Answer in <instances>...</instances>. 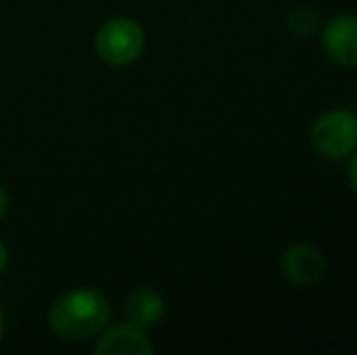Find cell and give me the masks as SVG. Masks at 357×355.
<instances>
[{"label": "cell", "instance_id": "obj_2", "mask_svg": "<svg viewBox=\"0 0 357 355\" xmlns=\"http://www.w3.org/2000/svg\"><path fill=\"white\" fill-rule=\"evenodd\" d=\"M95 54L102 59L107 66L124 68L139 61L146 47V32L134 17L117 15V17L105 20L95 32Z\"/></svg>", "mask_w": 357, "mask_h": 355}, {"label": "cell", "instance_id": "obj_6", "mask_svg": "<svg viewBox=\"0 0 357 355\" xmlns=\"http://www.w3.org/2000/svg\"><path fill=\"white\" fill-rule=\"evenodd\" d=\"M95 353L98 355H151L153 343L146 336V328L137 324H114L105 326L95 338Z\"/></svg>", "mask_w": 357, "mask_h": 355}, {"label": "cell", "instance_id": "obj_7", "mask_svg": "<svg viewBox=\"0 0 357 355\" xmlns=\"http://www.w3.org/2000/svg\"><path fill=\"white\" fill-rule=\"evenodd\" d=\"M129 322L142 328H153L165 319V299L158 289L153 287H139L127 297L124 304Z\"/></svg>", "mask_w": 357, "mask_h": 355}, {"label": "cell", "instance_id": "obj_12", "mask_svg": "<svg viewBox=\"0 0 357 355\" xmlns=\"http://www.w3.org/2000/svg\"><path fill=\"white\" fill-rule=\"evenodd\" d=\"M3 336H5V314L3 307H0V343H3Z\"/></svg>", "mask_w": 357, "mask_h": 355}, {"label": "cell", "instance_id": "obj_3", "mask_svg": "<svg viewBox=\"0 0 357 355\" xmlns=\"http://www.w3.org/2000/svg\"><path fill=\"white\" fill-rule=\"evenodd\" d=\"M311 146L321 158L343 161L357 149V114L345 107H335L316 117L311 124Z\"/></svg>", "mask_w": 357, "mask_h": 355}, {"label": "cell", "instance_id": "obj_5", "mask_svg": "<svg viewBox=\"0 0 357 355\" xmlns=\"http://www.w3.org/2000/svg\"><path fill=\"white\" fill-rule=\"evenodd\" d=\"M282 275L294 287H314L326 275V256L314 243H294L282 256Z\"/></svg>", "mask_w": 357, "mask_h": 355}, {"label": "cell", "instance_id": "obj_4", "mask_svg": "<svg viewBox=\"0 0 357 355\" xmlns=\"http://www.w3.org/2000/svg\"><path fill=\"white\" fill-rule=\"evenodd\" d=\"M326 56L343 68H357V15H335L321 24Z\"/></svg>", "mask_w": 357, "mask_h": 355}, {"label": "cell", "instance_id": "obj_10", "mask_svg": "<svg viewBox=\"0 0 357 355\" xmlns=\"http://www.w3.org/2000/svg\"><path fill=\"white\" fill-rule=\"evenodd\" d=\"M8 258H10L8 246H5V243H3V239H0V273H3L5 266H8Z\"/></svg>", "mask_w": 357, "mask_h": 355}, {"label": "cell", "instance_id": "obj_8", "mask_svg": "<svg viewBox=\"0 0 357 355\" xmlns=\"http://www.w3.org/2000/svg\"><path fill=\"white\" fill-rule=\"evenodd\" d=\"M289 29L294 34H301V37H309V34L319 32L321 29V17L314 8H296L289 13Z\"/></svg>", "mask_w": 357, "mask_h": 355}, {"label": "cell", "instance_id": "obj_9", "mask_svg": "<svg viewBox=\"0 0 357 355\" xmlns=\"http://www.w3.org/2000/svg\"><path fill=\"white\" fill-rule=\"evenodd\" d=\"M348 178H350V188H353V192L357 195V149L353 151V156H350V168H348Z\"/></svg>", "mask_w": 357, "mask_h": 355}, {"label": "cell", "instance_id": "obj_11", "mask_svg": "<svg viewBox=\"0 0 357 355\" xmlns=\"http://www.w3.org/2000/svg\"><path fill=\"white\" fill-rule=\"evenodd\" d=\"M5 212H8V192H5V188L0 185V219L5 217Z\"/></svg>", "mask_w": 357, "mask_h": 355}, {"label": "cell", "instance_id": "obj_1", "mask_svg": "<svg viewBox=\"0 0 357 355\" xmlns=\"http://www.w3.org/2000/svg\"><path fill=\"white\" fill-rule=\"evenodd\" d=\"M112 317L107 297L93 287H73L59 294L49 307V328L63 341L80 343L100 336Z\"/></svg>", "mask_w": 357, "mask_h": 355}]
</instances>
